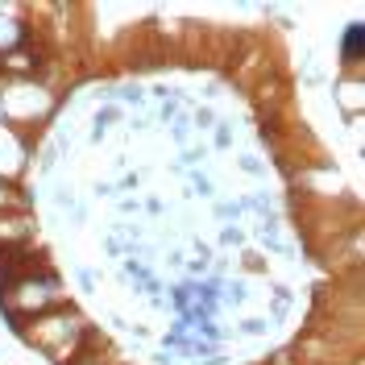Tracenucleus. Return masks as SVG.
I'll use <instances>...</instances> for the list:
<instances>
[{"mask_svg": "<svg viewBox=\"0 0 365 365\" xmlns=\"http://www.w3.org/2000/svg\"><path fill=\"white\" fill-rule=\"evenodd\" d=\"M344 54H349V58L361 54V29H349V38H344Z\"/></svg>", "mask_w": 365, "mask_h": 365, "instance_id": "nucleus-1", "label": "nucleus"}]
</instances>
